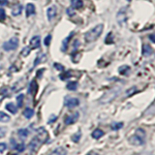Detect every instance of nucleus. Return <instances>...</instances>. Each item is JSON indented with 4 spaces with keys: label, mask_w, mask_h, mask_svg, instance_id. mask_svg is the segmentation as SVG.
<instances>
[{
    "label": "nucleus",
    "mask_w": 155,
    "mask_h": 155,
    "mask_svg": "<svg viewBox=\"0 0 155 155\" xmlns=\"http://www.w3.org/2000/svg\"><path fill=\"white\" fill-rule=\"evenodd\" d=\"M66 13H67L68 15H69L70 17L74 16V15H75V11H74V10H73L72 8H69V9H67V10H66Z\"/></svg>",
    "instance_id": "nucleus-37"
},
{
    "label": "nucleus",
    "mask_w": 155,
    "mask_h": 155,
    "mask_svg": "<svg viewBox=\"0 0 155 155\" xmlns=\"http://www.w3.org/2000/svg\"><path fill=\"white\" fill-rule=\"evenodd\" d=\"M80 139H81V132H79L78 134L74 135V136H73V138H72V140H74L75 143H78V142H79Z\"/></svg>",
    "instance_id": "nucleus-33"
},
{
    "label": "nucleus",
    "mask_w": 155,
    "mask_h": 155,
    "mask_svg": "<svg viewBox=\"0 0 155 155\" xmlns=\"http://www.w3.org/2000/svg\"><path fill=\"white\" fill-rule=\"evenodd\" d=\"M5 18H6V14H5V11L0 8V21H3V19H5Z\"/></svg>",
    "instance_id": "nucleus-34"
},
{
    "label": "nucleus",
    "mask_w": 155,
    "mask_h": 155,
    "mask_svg": "<svg viewBox=\"0 0 155 155\" xmlns=\"http://www.w3.org/2000/svg\"><path fill=\"white\" fill-rule=\"evenodd\" d=\"M7 134V128L0 127V139H2L5 137V135Z\"/></svg>",
    "instance_id": "nucleus-31"
},
{
    "label": "nucleus",
    "mask_w": 155,
    "mask_h": 155,
    "mask_svg": "<svg viewBox=\"0 0 155 155\" xmlns=\"http://www.w3.org/2000/svg\"><path fill=\"white\" fill-rule=\"evenodd\" d=\"M18 134L19 137H21L22 139H25L29 134V131L27 129H19L18 131Z\"/></svg>",
    "instance_id": "nucleus-23"
},
{
    "label": "nucleus",
    "mask_w": 155,
    "mask_h": 155,
    "mask_svg": "<svg viewBox=\"0 0 155 155\" xmlns=\"http://www.w3.org/2000/svg\"><path fill=\"white\" fill-rule=\"evenodd\" d=\"M118 71H119V73L121 75H126L127 73L130 71V67L129 66H127V65H124V66H121L119 69H118Z\"/></svg>",
    "instance_id": "nucleus-25"
},
{
    "label": "nucleus",
    "mask_w": 155,
    "mask_h": 155,
    "mask_svg": "<svg viewBox=\"0 0 155 155\" xmlns=\"http://www.w3.org/2000/svg\"><path fill=\"white\" fill-rule=\"evenodd\" d=\"M120 92V87H115L114 89H110V91H108L107 93L102 97L100 102L102 104H107V103H110V102L113 101L116 96L119 94Z\"/></svg>",
    "instance_id": "nucleus-3"
},
{
    "label": "nucleus",
    "mask_w": 155,
    "mask_h": 155,
    "mask_svg": "<svg viewBox=\"0 0 155 155\" xmlns=\"http://www.w3.org/2000/svg\"><path fill=\"white\" fill-rule=\"evenodd\" d=\"M79 113H75V114H73L69 116H67V117L65 118V124L66 125H71L73 123H75L76 121L79 119Z\"/></svg>",
    "instance_id": "nucleus-10"
},
{
    "label": "nucleus",
    "mask_w": 155,
    "mask_h": 155,
    "mask_svg": "<svg viewBox=\"0 0 155 155\" xmlns=\"http://www.w3.org/2000/svg\"><path fill=\"white\" fill-rule=\"evenodd\" d=\"M0 121L1 122H8V121H10V116L3 111H0Z\"/></svg>",
    "instance_id": "nucleus-24"
},
{
    "label": "nucleus",
    "mask_w": 155,
    "mask_h": 155,
    "mask_svg": "<svg viewBox=\"0 0 155 155\" xmlns=\"http://www.w3.org/2000/svg\"><path fill=\"white\" fill-rule=\"evenodd\" d=\"M23 98H24V95L23 94H21L17 97V102H18V107H22V104H23Z\"/></svg>",
    "instance_id": "nucleus-27"
},
{
    "label": "nucleus",
    "mask_w": 155,
    "mask_h": 155,
    "mask_svg": "<svg viewBox=\"0 0 155 155\" xmlns=\"http://www.w3.org/2000/svg\"><path fill=\"white\" fill-rule=\"evenodd\" d=\"M51 35H48L45 39V45L46 46H48L51 43Z\"/></svg>",
    "instance_id": "nucleus-36"
},
{
    "label": "nucleus",
    "mask_w": 155,
    "mask_h": 155,
    "mask_svg": "<svg viewBox=\"0 0 155 155\" xmlns=\"http://www.w3.org/2000/svg\"><path fill=\"white\" fill-rule=\"evenodd\" d=\"M54 67L56 68L57 70H59V71H63V70H64V67H63L62 65H60V64H58V63H55Z\"/></svg>",
    "instance_id": "nucleus-38"
},
{
    "label": "nucleus",
    "mask_w": 155,
    "mask_h": 155,
    "mask_svg": "<svg viewBox=\"0 0 155 155\" xmlns=\"http://www.w3.org/2000/svg\"><path fill=\"white\" fill-rule=\"evenodd\" d=\"M149 39L151 40L153 43H155V34H151V35H149Z\"/></svg>",
    "instance_id": "nucleus-41"
},
{
    "label": "nucleus",
    "mask_w": 155,
    "mask_h": 155,
    "mask_svg": "<svg viewBox=\"0 0 155 155\" xmlns=\"http://www.w3.org/2000/svg\"><path fill=\"white\" fill-rule=\"evenodd\" d=\"M56 7L55 6H51L48 7V11H47V15H48V21H51L52 18H54L56 16Z\"/></svg>",
    "instance_id": "nucleus-11"
},
{
    "label": "nucleus",
    "mask_w": 155,
    "mask_h": 155,
    "mask_svg": "<svg viewBox=\"0 0 155 155\" xmlns=\"http://www.w3.org/2000/svg\"><path fill=\"white\" fill-rule=\"evenodd\" d=\"M15 148H16L18 152H22V151H24V149H25V145L23 143H18L15 145Z\"/></svg>",
    "instance_id": "nucleus-28"
},
{
    "label": "nucleus",
    "mask_w": 155,
    "mask_h": 155,
    "mask_svg": "<svg viewBox=\"0 0 155 155\" xmlns=\"http://www.w3.org/2000/svg\"><path fill=\"white\" fill-rule=\"evenodd\" d=\"M136 91H137V87L134 86V87H132V88H130V89H128L127 91H126V95H127V96H131L132 94H134Z\"/></svg>",
    "instance_id": "nucleus-30"
},
{
    "label": "nucleus",
    "mask_w": 155,
    "mask_h": 155,
    "mask_svg": "<svg viewBox=\"0 0 155 155\" xmlns=\"http://www.w3.org/2000/svg\"><path fill=\"white\" fill-rule=\"evenodd\" d=\"M30 48L31 50H35V48H40L41 46V38L40 36H34L31 40H30Z\"/></svg>",
    "instance_id": "nucleus-9"
},
{
    "label": "nucleus",
    "mask_w": 155,
    "mask_h": 155,
    "mask_svg": "<svg viewBox=\"0 0 155 155\" xmlns=\"http://www.w3.org/2000/svg\"><path fill=\"white\" fill-rule=\"evenodd\" d=\"M67 89L68 90H76L77 89V87H78V82L77 81H70V82H68L67 84Z\"/></svg>",
    "instance_id": "nucleus-22"
},
{
    "label": "nucleus",
    "mask_w": 155,
    "mask_h": 155,
    "mask_svg": "<svg viewBox=\"0 0 155 155\" xmlns=\"http://www.w3.org/2000/svg\"><path fill=\"white\" fill-rule=\"evenodd\" d=\"M144 140H145V132L142 128H139L135 132V134L129 138V143L133 145H136V147L143 145L144 143Z\"/></svg>",
    "instance_id": "nucleus-2"
},
{
    "label": "nucleus",
    "mask_w": 155,
    "mask_h": 155,
    "mask_svg": "<svg viewBox=\"0 0 155 155\" xmlns=\"http://www.w3.org/2000/svg\"><path fill=\"white\" fill-rule=\"evenodd\" d=\"M35 6H34L33 4H31V3H29V4H27L26 5V17L28 18V17H30L31 15H34L35 14Z\"/></svg>",
    "instance_id": "nucleus-16"
},
{
    "label": "nucleus",
    "mask_w": 155,
    "mask_h": 155,
    "mask_svg": "<svg viewBox=\"0 0 155 155\" xmlns=\"http://www.w3.org/2000/svg\"><path fill=\"white\" fill-rule=\"evenodd\" d=\"M116 21L120 26H124L127 21V14H126V8H121L117 15H116Z\"/></svg>",
    "instance_id": "nucleus-5"
},
{
    "label": "nucleus",
    "mask_w": 155,
    "mask_h": 155,
    "mask_svg": "<svg viewBox=\"0 0 155 155\" xmlns=\"http://www.w3.org/2000/svg\"><path fill=\"white\" fill-rule=\"evenodd\" d=\"M71 6L73 9L79 10L84 6V2H82V0H71Z\"/></svg>",
    "instance_id": "nucleus-15"
},
{
    "label": "nucleus",
    "mask_w": 155,
    "mask_h": 155,
    "mask_svg": "<svg viewBox=\"0 0 155 155\" xmlns=\"http://www.w3.org/2000/svg\"><path fill=\"white\" fill-rule=\"evenodd\" d=\"M87 155H100V154L96 153V152H94V151H90L89 153H87Z\"/></svg>",
    "instance_id": "nucleus-42"
},
{
    "label": "nucleus",
    "mask_w": 155,
    "mask_h": 155,
    "mask_svg": "<svg viewBox=\"0 0 155 155\" xmlns=\"http://www.w3.org/2000/svg\"><path fill=\"white\" fill-rule=\"evenodd\" d=\"M80 104V101L78 98H75V97H66L65 98V106L67 108L72 109L75 108V107H78Z\"/></svg>",
    "instance_id": "nucleus-7"
},
{
    "label": "nucleus",
    "mask_w": 155,
    "mask_h": 155,
    "mask_svg": "<svg viewBox=\"0 0 155 155\" xmlns=\"http://www.w3.org/2000/svg\"><path fill=\"white\" fill-rule=\"evenodd\" d=\"M37 88H38V85H37V82L35 81H32L30 84H29V87H28V92L30 93L32 96H34L36 94L37 92Z\"/></svg>",
    "instance_id": "nucleus-12"
},
{
    "label": "nucleus",
    "mask_w": 155,
    "mask_h": 155,
    "mask_svg": "<svg viewBox=\"0 0 155 155\" xmlns=\"http://www.w3.org/2000/svg\"><path fill=\"white\" fill-rule=\"evenodd\" d=\"M127 1H128V2H131V1H132V0H127Z\"/></svg>",
    "instance_id": "nucleus-43"
},
{
    "label": "nucleus",
    "mask_w": 155,
    "mask_h": 155,
    "mask_svg": "<svg viewBox=\"0 0 155 155\" xmlns=\"http://www.w3.org/2000/svg\"><path fill=\"white\" fill-rule=\"evenodd\" d=\"M30 51H31V48H29V47H26V48H24L22 51H21V55L22 56H27L29 53H30Z\"/></svg>",
    "instance_id": "nucleus-29"
},
{
    "label": "nucleus",
    "mask_w": 155,
    "mask_h": 155,
    "mask_svg": "<svg viewBox=\"0 0 155 155\" xmlns=\"http://www.w3.org/2000/svg\"><path fill=\"white\" fill-rule=\"evenodd\" d=\"M67 154V151L64 147H56L54 150H52L51 152H50L48 155H66Z\"/></svg>",
    "instance_id": "nucleus-13"
},
{
    "label": "nucleus",
    "mask_w": 155,
    "mask_h": 155,
    "mask_svg": "<svg viewBox=\"0 0 155 155\" xmlns=\"http://www.w3.org/2000/svg\"><path fill=\"white\" fill-rule=\"evenodd\" d=\"M21 11H22V6L21 4H17L16 6L13 7V10H12V15L13 16H18V15L21 14Z\"/></svg>",
    "instance_id": "nucleus-17"
},
{
    "label": "nucleus",
    "mask_w": 155,
    "mask_h": 155,
    "mask_svg": "<svg viewBox=\"0 0 155 155\" xmlns=\"http://www.w3.org/2000/svg\"><path fill=\"white\" fill-rule=\"evenodd\" d=\"M7 149V144L5 143H0V152H3Z\"/></svg>",
    "instance_id": "nucleus-35"
},
{
    "label": "nucleus",
    "mask_w": 155,
    "mask_h": 155,
    "mask_svg": "<svg viewBox=\"0 0 155 155\" xmlns=\"http://www.w3.org/2000/svg\"><path fill=\"white\" fill-rule=\"evenodd\" d=\"M23 115H24V117H26V118H31L32 116L34 115V110L30 108H26L25 110H23Z\"/></svg>",
    "instance_id": "nucleus-19"
},
{
    "label": "nucleus",
    "mask_w": 155,
    "mask_h": 155,
    "mask_svg": "<svg viewBox=\"0 0 155 155\" xmlns=\"http://www.w3.org/2000/svg\"><path fill=\"white\" fill-rule=\"evenodd\" d=\"M6 109L10 111V113H12V114H16L17 111H18L17 106H15L13 103H8L6 105Z\"/></svg>",
    "instance_id": "nucleus-21"
},
{
    "label": "nucleus",
    "mask_w": 155,
    "mask_h": 155,
    "mask_svg": "<svg viewBox=\"0 0 155 155\" xmlns=\"http://www.w3.org/2000/svg\"><path fill=\"white\" fill-rule=\"evenodd\" d=\"M134 155H152V153L150 152H140V153H137V154H134Z\"/></svg>",
    "instance_id": "nucleus-40"
},
{
    "label": "nucleus",
    "mask_w": 155,
    "mask_h": 155,
    "mask_svg": "<svg viewBox=\"0 0 155 155\" xmlns=\"http://www.w3.org/2000/svg\"><path fill=\"white\" fill-rule=\"evenodd\" d=\"M18 39L17 37H13L9 41L3 44V50L6 51H14L18 48Z\"/></svg>",
    "instance_id": "nucleus-4"
},
{
    "label": "nucleus",
    "mask_w": 155,
    "mask_h": 155,
    "mask_svg": "<svg viewBox=\"0 0 155 155\" xmlns=\"http://www.w3.org/2000/svg\"><path fill=\"white\" fill-rule=\"evenodd\" d=\"M104 136V132L102 131L101 129H96L94 130L93 132H92V137H93L94 139H100L101 137H103Z\"/></svg>",
    "instance_id": "nucleus-18"
},
{
    "label": "nucleus",
    "mask_w": 155,
    "mask_h": 155,
    "mask_svg": "<svg viewBox=\"0 0 155 155\" xmlns=\"http://www.w3.org/2000/svg\"><path fill=\"white\" fill-rule=\"evenodd\" d=\"M152 52H153L152 48L150 47L149 45H147V44H144V45L143 46V54L144 56H149Z\"/></svg>",
    "instance_id": "nucleus-14"
},
{
    "label": "nucleus",
    "mask_w": 155,
    "mask_h": 155,
    "mask_svg": "<svg viewBox=\"0 0 155 155\" xmlns=\"http://www.w3.org/2000/svg\"><path fill=\"white\" fill-rule=\"evenodd\" d=\"M46 60V54H44V53H40L38 56H37V58L35 59V61H34V66H36V65H38V64H40L41 62H43V61H45Z\"/></svg>",
    "instance_id": "nucleus-20"
},
{
    "label": "nucleus",
    "mask_w": 155,
    "mask_h": 155,
    "mask_svg": "<svg viewBox=\"0 0 155 155\" xmlns=\"http://www.w3.org/2000/svg\"><path fill=\"white\" fill-rule=\"evenodd\" d=\"M103 29H104V25L102 23L100 24H97L96 26H94L92 29H90L89 31H87L84 35V39L87 43H92V42H95L97 39H98L102 32H103Z\"/></svg>",
    "instance_id": "nucleus-1"
},
{
    "label": "nucleus",
    "mask_w": 155,
    "mask_h": 155,
    "mask_svg": "<svg viewBox=\"0 0 155 155\" xmlns=\"http://www.w3.org/2000/svg\"><path fill=\"white\" fill-rule=\"evenodd\" d=\"M13 155H18V154H13Z\"/></svg>",
    "instance_id": "nucleus-44"
},
{
    "label": "nucleus",
    "mask_w": 155,
    "mask_h": 155,
    "mask_svg": "<svg viewBox=\"0 0 155 155\" xmlns=\"http://www.w3.org/2000/svg\"><path fill=\"white\" fill-rule=\"evenodd\" d=\"M71 37H72V34L71 35L68 37V38H66L65 40H64V42H63V45H62V51H66V48H67V47H68V43H69V40L71 39Z\"/></svg>",
    "instance_id": "nucleus-26"
},
{
    "label": "nucleus",
    "mask_w": 155,
    "mask_h": 155,
    "mask_svg": "<svg viewBox=\"0 0 155 155\" xmlns=\"http://www.w3.org/2000/svg\"><path fill=\"white\" fill-rule=\"evenodd\" d=\"M123 126V123H114V124H113V126H111V128H113V130H118V129H120L121 127Z\"/></svg>",
    "instance_id": "nucleus-32"
},
{
    "label": "nucleus",
    "mask_w": 155,
    "mask_h": 155,
    "mask_svg": "<svg viewBox=\"0 0 155 155\" xmlns=\"http://www.w3.org/2000/svg\"><path fill=\"white\" fill-rule=\"evenodd\" d=\"M8 4V0H0V6H5Z\"/></svg>",
    "instance_id": "nucleus-39"
},
{
    "label": "nucleus",
    "mask_w": 155,
    "mask_h": 155,
    "mask_svg": "<svg viewBox=\"0 0 155 155\" xmlns=\"http://www.w3.org/2000/svg\"><path fill=\"white\" fill-rule=\"evenodd\" d=\"M36 138L40 140L41 143H46L48 139V131L44 128V127H40L38 128L36 131Z\"/></svg>",
    "instance_id": "nucleus-6"
},
{
    "label": "nucleus",
    "mask_w": 155,
    "mask_h": 155,
    "mask_svg": "<svg viewBox=\"0 0 155 155\" xmlns=\"http://www.w3.org/2000/svg\"><path fill=\"white\" fill-rule=\"evenodd\" d=\"M41 142L36 137L34 138L31 142H30V143H29V145H28V147H29V149H30V151H31V153H35L37 150L39 149V147H40V145H41Z\"/></svg>",
    "instance_id": "nucleus-8"
}]
</instances>
